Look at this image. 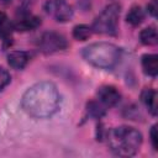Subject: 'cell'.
Instances as JSON below:
<instances>
[{
	"instance_id": "9",
	"label": "cell",
	"mask_w": 158,
	"mask_h": 158,
	"mask_svg": "<svg viewBox=\"0 0 158 158\" xmlns=\"http://www.w3.org/2000/svg\"><path fill=\"white\" fill-rule=\"evenodd\" d=\"M28 59L30 57L25 51H12L7 54V63L10 64V67L17 70L23 69L28 63Z\"/></svg>"
},
{
	"instance_id": "7",
	"label": "cell",
	"mask_w": 158,
	"mask_h": 158,
	"mask_svg": "<svg viewBox=\"0 0 158 158\" xmlns=\"http://www.w3.org/2000/svg\"><path fill=\"white\" fill-rule=\"evenodd\" d=\"M121 99L120 91L112 85H102L98 90V100L104 107H112Z\"/></svg>"
},
{
	"instance_id": "2",
	"label": "cell",
	"mask_w": 158,
	"mask_h": 158,
	"mask_svg": "<svg viewBox=\"0 0 158 158\" xmlns=\"http://www.w3.org/2000/svg\"><path fill=\"white\" fill-rule=\"evenodd\" d=\"M142 144L141 132L131 126L114 127L107 133V146L118 157L135 156Z\"/></svg>"
},
{
	"instance_id": "3",
	"label": "cell",
	"mask_w": 158,
	"mask_h": 158,
	"mask_svg": "<svg viewBox=\"0 0 158 158\" xmlns=\"http://www.w3.org/2000/svg\"><path fill=\"white\" fill-rule=\"evenodd\" d=\"M81 54L89 64L100 69L114 68L121 58L120 48L109 42L91 43L83 49Z\"/></svg>"
},
{
	"instance_id": "18",
	"label": "cell",
	"mask_w": 158,
	"mask_h": 158,
	"mask_svg": "<svg viewBox=\"0 0 158 158\" xmlns=\"http://www.w3.org/2000/svg\"><path fill=\"white\" fill-rule=\"evenodd\" d=\"M149 137H151V143L152 147L157 151L158 149V135H157V125H153L149 132Z\"/></svg>"
},
{
	"instance_id": "17",
	"label": "cell",
	"mask_w": 158,
	"mask_h": 158,
	"mask_svg": "<svg viewBox=\"0 0 158 158\" xmlns=\"http://www.w3.org/2000/svg\"><path fill=\"white\" fill-rule=\"evenodd\" d=\"M10 80H11L10 73L6 69H4L2 67H0V91L4 90L10 84Z\"/></svg>"
},
{
	"instance_id": "8",
	"label": "cell",
	"mask_w": 158,
	"mask_h": 158,
	"mask_svg": "<svg viewBox=\"0 0 158 158\" xmlns=\"http://www.w3.org/2000/svg\"><path fill=\"white\" fill-rule=\"evenodd\" d=\"M41 25V19L32 15V14H23L21 15L16 21L15 23L12 25L14 26V30H17V31H21V32H25V31H31V30H35L37 28L38 26Z\"/></svg>"
},
{
	"instance_id": "6",
	"label": "cell",
	"mask_w": 158,
	"mask_h": 158,
	"mask_svg": "<svg viewBox=\"0 0 158 158\" xmlns=\"http://www.w3.org/2000/svg\"><path fill=\"white\" fill-rule=\"evenodd\" d=\"M44 10L58 22H67L73 17V9L65 0H48Z\"/></svg>"
},
{
	"instance_id": "15",
	"label": "cell",
	"mask_w": 158,
	"mask_h": 158,
	"mask_svg": "<svg viewBox=\"0 0 158 158\" xmlns=\"http://www.w3.org/2000/svg\"><path fill=\"white\" fill-rule=\"evenodd\" d=\"M93 33L91 27L86 25H77L73 28V37L78 41H86Z\"/></svg>"
},
{
	"instance_id": "19",
	"label": "cell",
	"mask_w": 158,
	"mask_h": 158,
	"mask_svg": "<svg viewBox=\"0 0 158 158\" xmlns=\"http://www.w3.org/2000/svg\"><path fill=\"white\" fill-rule=\"evenodd\" d=\"M147 10L152 16L157 15V0H152L151 2H148L147 5Z\"/></svg>"
},
{
	"instance_id": "11",
	"label": "cell",
	"mask_w": 158,
	"mask_h": 158,
	"mask_svg": "<svg viewBox=\"0 0 158 158\" xmlns=\"http://www.w3.org/2000/svg\"><path fill=\"white\" fill-rule=\"evenodd\" d=\"M141 99L143 101V104L147 106V109L149 110V112L152 115L157 114V93L153 89H144L142 91Z\"/></svg>"
},
{
	"instance_id": "13",
	"label": "cell",
	"mask_w": 158,
	"mask_h": 158,
	"mask_svg": "<svg viewBox=\"0 0 158 158\" xmlns=\"http://www.w3.org/2000/svg\"><path fill=\"white\" fill-rule=\"evenodd\" d=\"M139 40L143 44L146 46H153L158 41V35H157V28L154 26H148L143 28L139 33Z\"/></svg>"
},
{
	"instance_id": "14",
	"label": "cell",
	"mask_w": 158,
	"mask_h": 158,
	"mask_svg": "<svg viewBox=\"0 0 158 158\" xmlns=\"http://www.w3.org/2000/svg\"><path fill=\"white\" fill-rule=\"evenodd\" d=\"M14 30L12 23L4 12H0V40L9 41L11 38V32Z\"/></svg>"
},
{
	"instance_id": "16",
	"label": "cell",
	"mask_w": 158,
	"mask_h": 158,
	"mask_svg": "<svg viewBox=\"0 0 158 158\" xmlns=\"http://www.w3.org/2000/svg\"><path fill=\"white\" fill-rule=\"evenodd\" d=\"M88 112H89V115H91L93 117L100 118L101 116H104L105 109H104V106H102L100 102L90 101V102H88Z\"/></svg>"
},
{
	"instance_id": "10",
	"label": "cell",
	"mask_w": 158,
	"mask_h": 158,
	"mask_svg": "<svg viewBox=\"0 0 158 158\" xmlns=\"http://www.w3.org/2000/svg\"><path fill=\"white\" fill-rule=\"evenodd\" d=\"M142 68L143 72L149 77H157L158 74V57L157 54H144L142 56Z\"/></svg>"
},
{
	"instance_id": "20",
	"label": "cell",
	"mask_w": 158,
	"mask_h": 158,
	"mask_svg": "<svg viewBox=\"0 0 158 158\" xmlns=\"http://www.w3.org/2000/svg\"><path fill=\"white\" fill-rule=\"evenodd\" d=\"M20 2H21V5H22V6L28 7V6L33 5V4L36 2V0H20Z\"/></svg>"
},
{
	"instance_id": "4",
	"label": "cell",
	"mask_w": 158,
	"mask_h": 158,
	"mask_svg": "<svg viewBox=\"0 0 158 158\" xmlns=\"http://www.w3.org/2000/svg\"><path fill=\"white\" fill-rule=\"evenodd\" d=\"M120 11H121V9H120L118 4L107 5L94 20L91 30L96 33L114 35L117 28Z\"/></svg>"
},
{
	"instance_id": "5",
	"label": "cell",
	"mask_w": 158,
	"mask_h": 158,
	"mask_svg": "<svg viewBox=\"0 0 158 158\" xmlns=\"http://www.w3.org/2000/svg\"><path fill=\"white\" fill-rule=\"evenodd\" d=\"M40 51L44 54H52L59 51H63L68 47L67 38L56 31H47L44 32L38 42Z\"/></svg>"
},
{
	"instance_id": "1",
	"label": "cell",
	"mask_w": 158,
	"mask_h": 158,
	"mask_svg": "<svg viewBox=\"0 0 158 158\" xmlns=\"http://www.w3.org/2000/svg\"><path fill=\"white\" fill-rule=\"evenodd\" d=\"M60 96L57 86L51 81H40L30 86L22 95L23 111L35 118H48L59 109Z\"/></svg>"
},
{
	"instance_id": "12",
	"label": "cell",
	"mask_w": 158,
	"mask_h": 158,
	"mask_svg": "<svg viewBox=\"0 0 158 158\" xmlns=\"http://www.w3.org/2000/svg\"><path fill=\"white\" fill-rule=\"evenodd\" d=\"M143 19H144V12H143L142 7L138 6V5H133V6L128 10V12H127V15H126V21H127L130 25H132V26H138V25H141L142 21H143Z\"/></svg>"
}]
</instances>
